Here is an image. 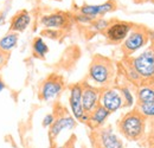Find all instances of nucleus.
Returning <instances> with one entry per match:
<instances>
[{"mask_svg":"<svg viewBox=\"0 0 154 148\" xmlns=\"http://www.w3.org/2000/svg\"><path fill=\"white\" fill-rule=\"evenodd\" d=\"M94 148H123V141L110 127H101L93 130Z\"/></svg>","mask_w":154,"mask_h":148,"instance_id":"obj_6","label":"nucleus"},{"mask_svg":"<svg viewBox=\"0 0 154 148\" xmlns=\"http://www.w3.org/2000/svg\"><path fill=\"white\" fill-rule=\"evenodd\" d=\"M42 36L50 38V39H58L59 37H62V31H59V30L44 29V30L42 31Z\"/></svg>","mask_w":154,"mask_h":148,"instance_id":"obj_24","label":"nucleus"},{"mask_svg":"<svg viewBox=\"0 0 154 148\" xmlns=\"http://www.w3.org/2000/svg\"><path fill=\"white\" fill-rule=\"evenodd\" d=\"M120 93H121V96H122V100H123V107L126 108H131L133 107L135 103V98L134 95L132 93L131 88L125 85V87H121L120 88Z\"/></svg>","mask_w":154,"mask_h":148,"instance_id":"obj_19","label":"nucleus"},{"mask_svg":"<svg viewBox=\"0 0 154 148\" xmlns=\"http://www.w3.org/2000/svg\"><path fill=\"white\" fill-rule=\"evenodd\" d=\"M129 63L137 75L141 77V79H154V48H149L139 56L131 58Z\"/></svg>","mask_w":154,"mask_h":148,"instance_id":"obj_3","label":"nucleus"},{"mask_svg":"<svg viewBox=\"0 0 154 148\" xmlns=\"http://www.w3.org/2000/svg\"><path fill=\"white\" fill-rule=\"evenodd\" d=\"M119 131L129 141H137L140 140L146 129V121L145 117L134 109L126 113L117 123Z\"/></svg>","mask_w":154,"mask_h":148,"instance_id":"obj_2","label":"nucleus"},{"mask_svg":"<svg viewBox=\"0 0 154 148\" xmlns=\"http://www.w3.org/2000/svg\"><path fill=\"white\" fill-rule=\"evenodd\" d=\"M56 148H74L72 147V145H71V141H69L68 143H65V145H63V146H58Z\"/></svg>","mask_w":154,"mask_h":148,"instance_id":"obj_26","label":"nucleus"},{"mask_svg":"<svg viewBox=\"0 0 154 148\" xmlns=\"http://www.w3.org/2000/svg\"><path fill=\"white\" fill-rule=\"evenodd\" d=\"M110 116V113L107 110L106 108H103L102 106H98L95 110H93L89 114V127L93 130L98 129L101 127L104 126V123L107 122L108 117Z\"/></svg>","mask_w":154,"mask_h":148,"instance_id":"obj_15","label":"nucleus"},{"mask_svg":"<svg viewBox=\"0 0 154 148\" xmlns=\"http://www.w3.org/2000/svg\"><path fill=\"white\" fill-rule=\"evenodd\" d=\"M5 88H6V84H5V82L2 81V78L0 77V93H1V91H2Z\"/></svg>","mask_w":154,"mask_h":148,"instance_id":"obj_27","label":"nucleus"},{"mask_svg":"<svg viewBox=\"0 0 154 148\" xmlns=\"http://www.w3.org/2000/svg\"><path fill=\"white\" fill-rule=\"evenodd\" d=\"M31 24V14L29 13V11L26 10H21L19 12H17L10 23V31L11 32H24Z\"/></svg>","mask_w":154,"mask_h":148,"instance_id":"obj_14","label":"nucleus"},{"mask_svg":"<svg viewBox=\"0 0 154 148\" xmlns=\"http://www.w3.org/2000/svg\"><path fill=\"white\" fill-rule=\"evenodd\" d=\"M126 75H127V77L132 81V82H140L141 81V77L137 75V72L134 70V68L131 65V63L128 62V63H126Z\"/></svg>","mask_w":154,"mask_h":148,"instance_id":"obj_22","label":"nucleus"},{"mask_svg":"<svg viewBox=\"0 0 154 148\" xmlns=\"http://www.w3.org/2000/svg\"><path fill=\"white\" fill-rule=\"evenodd\" d=\"M100 106L106 108L110 114L123 108V100H122V96L120 93V89L114 88V87H108V88L101 89Z\"/></svg>","mask_w":154,"mask_h":148,"instance_id":"obj_9","label":"nucleus"},{"mask_svg":"<svg viewBox=\"0 0 154 148\" xmlns=\"http://www.w3.org/2000/svg\"><path fill=\"white\" fill-rule=\"evenodd\" d=\"M137 104H148L154 102V89L149 85H140L136 89Z\"/></svg>","mask_w":154,"mask_h":148,"instance_id":"obj_17","label":"nucleus"},{"mask_svg":"<svg viewBox=\"0 0 154 148\" xmlns=\"http://www.w3.org/2000/svg\"><path fill=\"white\" fill-rule=\"evenodd\" d=\"M148 38L154 42V30H151V31H148Z\"/></svg>","mask_w":154,"mask_h":148,"instance_id":"obj_28","label":"nucleus"},{"mask_svg":"<svg viewBox=\"0 0 154 148\" xmlns=\"http://www.w3.org/2000/svg\"><path fill=\"white\" fill-rule=\"evenodd\" d=\"M100 95H101L100 88L88 82L82 83V104L84 113L90 114L100 106Z\"/></svg>","mask_w":154,"mask_h":148,"instance_id":"obj_10","label":"nucleus"},{"mask_svg":"<svg viewBox=\"0 0 154 148\" xmlns=\"http://www.w3.org/2000/svg\"><path fill=\"white\" fill-rule=\"evenodd\" d=\"M148 30H146L142 26H135L132 29L129 35L122 42L121 50L126 57H129L136 51H139L141 48H143L148 43Z\"/></svg>","mask_w":154,"mask_h":148,"instance_id":"obj_4","label":"nucleus"},{"mask_svg":"<svg viewBox=\"0 0 154 148\" xmlns=\"http://www.w3.org/2000/svg\"><path fill=\"white\" fill-rule=\"evenodd\" d=\"M77 121L69 114H62L56 116L55 122L49 128V137L51 141H55L56 137L63 130H71L76 127Z\"/></svg>","mask_w":154,"mask_h":148,"instance_id":"obj_12","label":"nucleus"},{"mask_svg":"<svg viewBox=\"0 0 154 148\" xmlns=\"http://www.w3.org/2000/svg\"><path fill=\"white\" fill-rule=\"evenodd\" d=\"M69 107L76 121H79L85 114L82 104V83H75L69 87Z\"/></svg>","mask_w":154,"mask_h":148,"instance_id":"obj_11","label":"nucleus"},{"mask_svg":"<svg viewBox=\"0 0 154 148\" xmlns=\"http://www.w3.org/2000/svg\"><path fill=\"white\" fill-rule=\"evenodd\" d=\"M110 21L104 18H96L91 24H90V29L95 32H104L106 29L109 26Z\"/></svg>","mask_w":154,"mask_h":148,"instance_id":"obj_20","label":"nucleus"},{"mask_svg":"<svg viewBox=\"0 0 154 148\" xmlns=\"http://www.w3.org/2000/svg\"><path fill=\"white\" fill-rule=\"evenodd\" d=\"M18 40H19V35L10 31L7 35L0 38V51L5 54L11 52L17 46Z\"/></svg>","mask_w":154,"mask_h":148,"instance_id":"obj_16","label":"nucleus"},{"mask_svg":"<svg viewBox=\"0 0 154 148\" xmlns=\"http://www.w3.org/2000/svg\"><path fill=\"white\" fill-rule=\"evenodd\" d=\"M152 1H154V0H152Z\"/></svg>","mask_w":154,"mask_h":148,"instance_id":"obj_29","label":"nucleus"},{"mask_svg":"<svg viewBox=\"0 0 154 148\" xmlns=\"http://www.w3.org/2000/svg\"><path fill=\"white\" fill-rule=\"evenodd\" d=\"M133 27H134L133 23L123 21V20H114V21H110L109 26L106 29L103 35L109 43L119 44L126 39Z\"/></svg>","mask_w":154,"mask_h":148,"instance_id":"obj_7","label":"nucleus"},{"mask_svg":"<svg viewBox=\"0 0 154 148\" xmlns=\"http://www.w3.org/2000/svg\"><path fill=\"white\" fill-rule=\"evenodd\" d=\"M116 7H117V4L115 0H107L106 2L100 5H83L79 7V13L88 16L93 19H96L109 12L115 11Z\"/></svg>","mask_w":154,"mask_h":148,"instance_id":"obj_13","label":"nucleus"},{"mask_svg":"<svg viewBox=\"0 0 154 148\" xmlns=\"http://www.w3.org/2000/svg\"><path fill=\"white\" fill-rule=\"evenodd\" d=\"M72 19L78 23V24H82V25H90L95 19L90 18V17H88V16H84V14H82V13H76V14H74L72 16Z\"/></svg>","mask_w":154,"mask_h":148,"instance_id":"obj_23","label":"nucleus"},{"mask_svg":"<svg viewBox=\"0 0 154 148\" xmlns=\"http://www.w3.org/2000/svg\"><path fill=\"white\" fill-rule=\"evenodd\" d=\"M32 52H33L35 57L40 58V59L45 58V56L49 54V46L42 37H36L33 39V42H32Z\"/></svg>","mask_w":154,"mask_h":148,"instance_id":"obj_18","label":"nucleus"},{"mask_svg":"<svg viewBox=\"0 0 154 148\" xmlns=\"http://www.w3.org/2000/svg\"><path fill=\"white\" fill-rule=\"evenodd\" d=\"M64 90V79L57 74L50 75L39 87V98L44 102L55 101Z\"/></svg>","mask_w":154,"mask_h":148,"instance_id":"obj_5","label":"nucleus"},{"mask_svg":"<svg viewBox=\"0 0 154 148\" xmlns=\"http://www.w3.org/2000/svg\"><path fill=\"white\" fill-rule=\"evenodd\" d=\"M115 75L116 68L112 59L101 55L94 56L88 71L90 81L94 83L93 85L100 89L112 87L115 81Z\"/></svg>","mask_w":154,"mask_h":148,"instance_id":"obj_1","label":"nucleus"},{"mask_svg":"<svg viewBox=\"0 0 154 148\" xmlns=\"http://www.w3.org/2000/svg\"><path fill=\"white\" fill-rule=\"evenodd\" d=\"M136 110L139 111L145 119L146 117H154V102L148 104H137Z\"/></svg>","mask_w":154,"mask_h":148,"instance_id":"obj_21","label":"nucleus"},{"mask_svg":"<svg viewBox=\"0 0 154 148\" xmlns=\"http://www.w3.org/2000/svg\"><path fill=\"white\" fill-rule=\"evenodd\" d=\"M55 120H56V115H55L54 113L48 114V115H45V116H44L42 125H43V127H45V128H50V127H51V125L55 122Z\"/></svg>","mask_w":154,"mask_h":148,"instance_id":"obj_25","label":"nucleus"},{"mask_svg":"<svg viewBox=\"0 0 154 148\" xmlns=\"http://www.w3.org/2000/svg\"><path fill=\"white\" fill-rule=\"evenodd\" d=\"M74 19L71 16H69L65 12L57 11L54 13L44 14L39 19V24L44 29H50V30H66L71 26V21Z\"/></svg>","mask_w":154,"mask_h":148,"instance_id":"obj_8","label":"nucleus"}]
</instances>
